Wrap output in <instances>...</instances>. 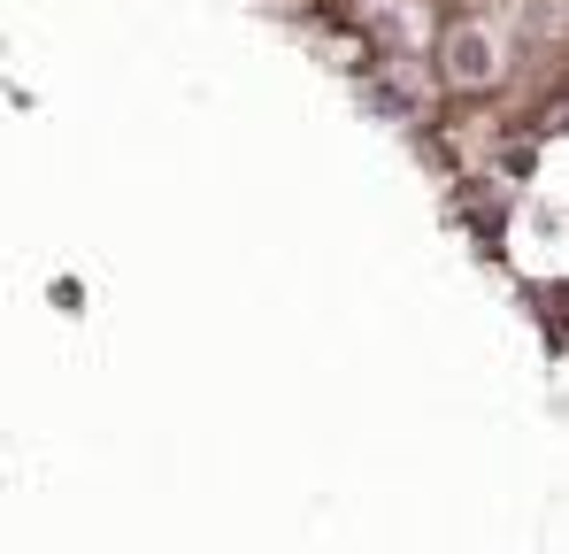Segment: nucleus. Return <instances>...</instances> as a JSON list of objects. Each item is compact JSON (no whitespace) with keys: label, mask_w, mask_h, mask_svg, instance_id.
Instances as JSON below:
<instances>
[{"label":"nucleus","mask_w":569,"mask_h":554,"mask_svg":"<svg viewBox=\"0 0 569 554\" xmlns=\"http://www.w3.org/2000/svg\"><path fill=\"white\" fill-rule=\"evenodd\" d=\"M492 62H500V55H492V39H485V31H455V39H447V70H455L462 86H485V78H492Z\"/></svg>","instance_id":"obj_1"}]
</instances>
